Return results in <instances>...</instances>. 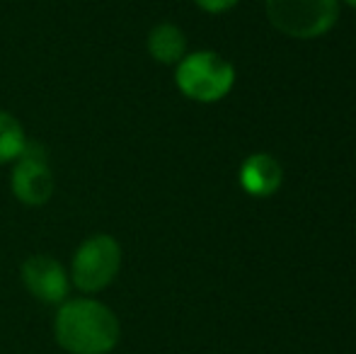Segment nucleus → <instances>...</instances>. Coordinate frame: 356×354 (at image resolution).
Instances as JSON below:
<instances>
[{
  "label": "nucleus",
  "instance_id": "1",
  "mask_svg": "<svg viewBox=\"0 0 356 354\" xmlns=\"http://www.w3.org/2000/svg\"><path fill=\"white\" fill-rule=\"evenodd\" d=\"M54 337L68 354H109L119 345L117 313L95 298L63 301L54 318Z\"/></svg>",
  "mask_w": 356,
  "mask_h": 354
},
{
  "label": "nucleus",
  "instance_id": "2",
  "mask_svg": "<svg viewBox=\"0 0 356 354\" xmlns=\"http://www.w3.org/2000/svg\"><path fill=\"white\" fill-rule=\"evenodd\" d=\"M175 83L187 99L204 104L218 102L235 86V68L216 51H194L177 63Z\"/></svg>",
  "mask_w": 356,
  "mask_h": 354
},
{
  "label": "nucleus",
  "instance_id": "3",
  "mask_svg": "<svg viewBox=\"0 0 356 354\" xmlns=\"http://www.w3.org/2000/svg\"><path fill=\"white\" fill-rule=\"evenodd\" d=\"M274 29L291 39H318L337 24L339 0H264Z\"/></svg>",
  "mask_w": 356,
  "mask_h": 354
},
{
  "label": "nucleus",
  "instance_id": "4",
  "mask_svg": "<svg viewBox=\"0 0 356 354\" xmlns=\"http://www.w3.org/2000/svg\"><path fill=\"white\" fill-rule=\"evenodd\" d=\"M122 269V246L107 233L90 236L75 250L71 262V282L83 293H97L117 279Z\"/></svg>",
  "mask_w": 356,
  "mask_h": 354
},
{
  "label": "nucleus",
  "instance_id": "5",
  "mask_svg": "<svg viewBox=\"0 0 356 354\" xmlns=\"http://www.w3.org/2000/svg\"><path fill=\"white\" fill-rule=\"evenodd\" d=\"M54 172L39 143H27L13 170V192L27 207L47 204L54 194Z\"/></svg>",
  "mask_w": 356,
  "mask_h": 354
},
{
  "label": "nucleus",
  "instance_id": "6",
  "mask_svg": "<svg viewBox=\"0 0 356 354\" xmlns=\"http://www.w3.org/2000/svg\"><path fill=\"white\" fill-rule=\"evenodd\" d=\"M22 282L27 291L42 303H58L61 306L68 298L71 277L58 260L49 255H32L22 262Z\"/></svg>",
  "mask_w": 356,
  "mask_h": 354
},
{
  "label": "nucleus",
  "instance_id": "7",
  "mask_svg": "<svg viewBox=\"0 0 356 354\" xmlns=\"http://www.w3.org/2000/svg\"><path fill=\"white\" fill-rule=\"evenodd\" d=\"M282 182H284V168L269 153H252L240 166V187L250 197H257V199L272 197V194L279 192Z\"/></svg>",
  "mask_w": 356,
  "mask_h": 354
},
{
  "label": "nucleus",
  "instance_id": "8",
  "mask_svg": "<svg viewBox=\"0 0 356 354\" xmlns=\"http://www.w3.org/2000/svg\"><path fill=\"white\" fill-rule=\"evenodd\" d=\"M148 54L158 63L165 66H177L187 56V37L172 22L155 24L148 34Z\"/></svg>",
  "mask_w": 356,
  "mask_h": 354
},
{
  "label": "nucleus",
  "instance_id": "9",
  "mask_svg": "<svg viewBox=\"0 0 356 354\" xmlns=\"http://www.w3.org/2000/svg\"><path fill=\"white\" fill-rule=\"evenodd\" d=\"M24 146H27L24 127L10 112L0 109V163L17 161Z\"/></svg>",
  "mask_w": 356,
  "mask_h": 354
},
{
  "label": "nucleus",
  "instance_id": "10",
  "mask_svg": "<svg viewBox=\"0 0 356 354\" xmlns=\"http://www.w3.org/2000/svg\"><path fill=\"white\" fill-rule=\"evenodd\" d=\"M204 13H211V15H220V13H228L230 8L238 5V0H194Z\"/></svg>",
  "mask_w": 356,
  "mask_h": 354
},
{
  "label": "nucleus",
  "instance_id": "11",
  "mask_svg": "<svg viewBox=\"0 0 356 354\" xmlns=\"http://www.w3.org/2000/svg\"><path fill=\"white\" fill-rule=\"evenodd\" d=\"M344 3H347V5H352V8L356 10V0H344Z\"/></svg>",
  "mask_w": 356,
  "mask_h": 354
}]
</instances>
